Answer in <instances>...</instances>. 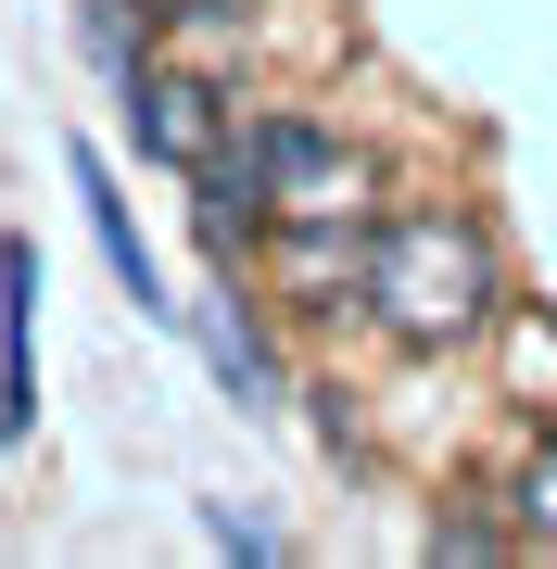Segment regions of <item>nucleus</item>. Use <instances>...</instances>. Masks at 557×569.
<instances>
[{
  "mask_svg": "<svg viewBox=\"0 0 557 569\" xmlns=\"http://www.w3.org/2000/svg\"><path fill=\"white\" fill-rule=\"evenodd\" d=\"M355 305H368L380 342L406 355H456L469 329L507 317V266H495V228L456 216V203H406L368 228V266H355Z\"/></svg>",
  "mask_w": 557,
  "mask_h": 569,
  "instance_id": "1",
  "label": "nucleus"
},
{
  "mask_svg": "<svg viewBox=\"0 0 557 569\" xmlns=\"http://www.w3.org/2000/svg\"><path fill=\"white\" fill-rule=\"evenodd\" d=\"M253 178H267V228H380L392 216V178L368 140H342V127L317 114H253Z\"/></svg>",
  "mask_w": 557,
  "mask_h": 569,
  "instance_id": "2",
  "label": "nucleus"
},
{
  "mask_svg": "<svg viewBox=\"0 0 557 569\" xmlns=\"http://www.w3.org/2000/svg\"><path fill=\"white\" fill-rule=\"evenodd\" d=\"M63 178H77V203H89V241H102V266H115V291L140 305L152 329H178V291H166V266H152V241H140V216L115 203V164L89 152V140H63Z\"/></svg>",
  "mask_w": 557,
  "mask_h": 569,
  "instance_id": "3",
  "label": "nucleus"
},
{
  "mask_svg": "<svg viewBox=\"0 0 557 569\" xmlns=\"http://www.w3.org/2000/svg\"><path fill=\"white\" fill-rule=\"evenodd\" d=\"M39 430V241H0V456Z\"/></svg>",
  "mask_w": 557,
  "mask_h": 569,
  "instance_id": "4",
  "label": "nucleus"
},
{
  "mask_svg": "<svg viewBox=\"0 0 557 569\" xmlns=\"http://www.w3.org/2000/svg\"><path fill=\"white\" fill-rule=\"evenodd\" d=\"M127 127H140V152L166 164V178H190V164L228 140V114H216L203 77H140V89H127Z\"/></svg>",
  "mask_w": 557,
  "mask_h": 569,
  "instance_id": "5",
  "label": "nucleus"
},
{
  "mask_svg": "<svg viewBox=\"0 0 557 569\" xmlns=\"http://www.w3.org/2000/svg\"><path fill=\"white\" fill-rule=\"evenodd\" d=\"M178 329H190V342H203V367L228 380V406L279 418V380H267V355H253V329L228 317V291H178Z\"/></svg>",
  "mask_w": 557,
  "mask_h": 569,
  "instance_id": "6",
  "label": "nucleus"
},
{
  "mask_svg": "<svg viewBox=\"0 0 557 569\" xmlns=\"http://www.w3.org/2000/svg\"><path fill=\"white\" fill-rule=\"evenodd\" d=\"M507 507H519V545H545V557H557V443L519 468V493H507Z\"/></svg>",
  "mask_w": 557,
  "mask_h": 569,
  "instance_id": "7",
  "label": "nucleus"
},
{
  "mask_svg": "<svg viewBox=\"0 0 557 569\" xmlns=\"http://www.w3.org/2000/svg\"><path fill=\"white\" fill-rule=\"evenodd\" d=\"M203 531H216V545L241 557V569H279V557H291V545H279V531L253 519V507H203Z\"/></svg>",
  "mask_w": 557,
  "mask_h": 569,
  "instance_id": "8",
  "label": "nucleus"
},
{
  "mask_svg": "<svg viewBox=\"0 0 557 569\" xmlns=\"http://www.w3.org/2000/svg\"><path fill=\"white\" fill-rule=\"evenodd\" d=\"M152 26H216V13H241V0H140Z\"/></svg>",
  "mask_w": 557,
  "mask_h": 569,
  "instance_id": "9",
  "label": "nucleus"
}]
</instances>
